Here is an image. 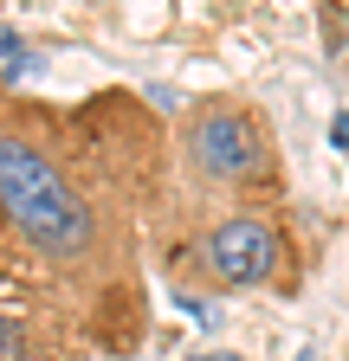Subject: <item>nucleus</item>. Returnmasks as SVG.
<instances>
[{
  "label": "nucleus",
  "instance_id": "1",
  "mask_svg": "<svg viewBox=\"0 0 349 361\" xmlns=\"http://www.w3.org/2000/svg\"><path fill=\"white\" fill-rule=\"evenodd\" d=\"M168 188L174 142L143 97L39 104L0 71V264L32 278L104 355H136L149 336L143 245Z\"/></svg>",
  "mask_w": 349,
  "mask_h": 361
},
{
  "label": "nucleus",
  "instance_id": "2",
  "mask_svg": "<svg viewBox=\"0 0 349 361\" xmlns=\"http://www.w3.org/2000/svg\"><path fill=\"white\" fill-rule=\"evenodd\" d=\"M174 168L194 194L227 207H278L285 200V149L272 116L239 90H207L174 116Z\"/></svg>",
  "mask_w": 349,
  "mask_h": 361
},
{
  "label": "nucleus",
  "instance_id": "3",
  "mask_svg": "<svg viewBox=\"0 0 349 361\" xmlns=\"http://www.w3.org/2000/svg\"><path fill=\"white\" fill-rule=\"evenodd\" d=\"M174 290L239 297V290H297V233L278 207H213L188 213L182 233L162 245Z\"/></svg>",
  "mask_w": 349,
  "mask_h": 361
},
{
  "label": "nucleus",
  "instance_id": "4",
  "mask_svg": "<svg viewBox=\"0 0 349 361\" xmlns=\"http://www.w3.org/2000/svg\"><path fill=\"white\" fill-rule=\"evenodd\" d=\"M39 342H32V316L20 310H0V361H32Z\"/></svg>",
  "mask_w": 349,
  "mask_h": 361
},
{
  "label": "nucleus",
  "instance_id": "5",
  "mask_svg": "<svg viewBox=\"0 0 349 361\" xmlns=\"http://www.w3.org/2000/svg\"><path fill=\"white\" fill-rule=\"evenodd\" d=\"M194 361H239V355H194Z\"/></svg>",
  "mask_w": 349,
  "mask_h": 361
}]
</instances>
